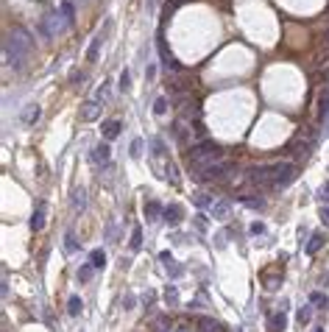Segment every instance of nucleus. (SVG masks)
Instances as JSON below:
<instances>
[{
	"instance_id": "nucleus-23",
	"label": "nucleus",
	"mask_w": 329,
	"mask_h": 332,
	"mask_svg": "<svg viewBox=\"0 0 329 332\" xmlns=\"http://www.w3.org/2000/svg\"><path fill=\"white\" fill-rule=\"evenodd\" d=\"M39 115H42L39 106H28V112H23V120L25 123H36V120H39Z\"/></svg>"
},
{
	"instance_id": "nucleus-38",
	"label": "nucleus",
	"mask_w": 329,
	"mask_h": 332,
	"mask_svg": "<svg viewBox=\"0 0 329 332\" xmlns=\"http://www.w3.org/2000/svg\"><path fill=\"white\" fill-rule=\"evenodd\" d=\"M310 301H313V304H327L324 293H310Z\"/></svg>"
},
{
	"instance_id": "nucleus-1",
	"label": "nucleus",
	"mask_w": 329,
	"mask_h": 332,
	"mask_svg": "<svg viewBox=\"0 0 329 332\" xmlns=\"http://www.w3.org/2000/svg\"><path fill=\"white\" fill-rule=\"evenodd\" d=\"M6 62H9V67H14V70H23L25 59H28V53H31V48H34V39H31V33L25 31V28H14V31L6 33Z\"/></svg>"
},
{
	"instance_id": "nucleus-4",
	"label": "nucleus",
	"mask_w": 329,
	"mask_h": 332,
	"mask_svg": "<svg viewBox=\"0 0 329 332\" xmlns=\"http://www.w3.org/2000/svg\"><path fill=\"white\" fill-rule=\"evenodd\" d=\"M67 25L70 22H67V17H64L62 11H47L45 17L39 20V33H42L45 39H53V36H59Z\"/></svg>"
},
{
	"instance_id": "nucleus-7",
	"label": "nucleus",
	"mask_w": 329,
	"mask_h": 332,
	"mask_svg": "<svg viewBox=\"0 0 329 332\" xmlns=\"http://www.w3.org/2000/svg\"><path fill=\"white\" fill-rule=\"evenodd\" d=\"M101 117V100H87L84 106H81V120L84 123H92Z\"/></svg>"
},
{
	"instance_id": "nucleus-15",
	"label": "nucleus",
	"mask_w": 329,
	"mask_h": 332,
	"mask_svg": "<svg viewBox=\"0 0 329 332\" xmlns=\"http://www.w3.org/2000/svg\"><path fill=\"white\" fill-rule=\"evenodd\" d=\"M84 207H87V193L84 190H73V210L81 212Z\"/></svg>"
},
{
	"instance_id": "nucleus-17",
	"label": "nucleus",
	"mask_w": 329,
	"mask_h": 332,
	"mask_svg": "<svg viewBox=\"0 0 329 332\" xmlns=\"http://www.w3.org/2000/svg\"><path fill=\"white\" fill-rule=\"evenodd\" d=\"M284 327H287L284 313H273V315H271V330H273V332H284Z\"/></svg>"
},
{
	"instance_id": "nucleus-8",
	"label": "nucleus",
	"mask_w": 329,
	"mask_h": 332,
	"mask_svg": "<svg viewBox=\"0 0 329 332\" xmlns=\"http://www.w3.org/2000/svg\"><path fill=\"white\" fill-rule=\"evenodd\" d=\"M109 159H112V148H109V143H101L95 151H92V162H95V165H109Z\"/></svg>"
},
{
	"instance_id": "nucleus-3",
	"label": "nucleus",
	"mask_w": 329,
	"mask_h": 332,
	"mask_svg": "<svg viewBox=\"0 0 329 332\" xmlns=\"http://www.w3.org/2000/svg\"><path fill=\"white\" fill-rule=\"evenodd\" d=\"M296 165L293 162H273L271 165V187L276 190H284V187H290L296 182Z\"/></svg>"
},
{
	"instance_id": "nucleus-27",
	"label": "nucleus",
	"mask_w": 329,
	"mask_h": 332,
	"mask_svg": "<svg viewBox=\"0 0 329 332\" xmlns=\"http://www.w3.org/2000/svg\"><path fill=\"white\" fill-rule=\"evenodd\" d=\"M92 271H95L92 266H81L78 274H76V277H78V282H90V279H92Z\"/></svg>"
},
{
	"instance_id": "nucleus-16",
	"label": "nucleus",
	"mask_w": 329,
	"mask_h": 332,
	"mask_svg": "<svg viewBox=\"0 0 329 332\" xmlns=\"http://www.w3.org/2000/svg\"><path fill=\"white\" fill-rule=\"evenodd\" d=\"M90 266L92 268H103V266H106V254H103V249L90 251Z\"/></svg>"
},
{
	"instance_id": "nucleus-24",
	"label": "nucleus",
	"mask_w": 329,
	"mask_h": 332,
	"mask_svg": "<svg viewBox=\"0 0 329 332\" xmlns=\"http://www.w3.org/2000/svg\"><path fill=\"white\" fill-rule=\"evenodd\" d=\"M243 204H246V207H251V210H262V207H265V201L257 199V196H246V199H243Z\"/></svg>"
},
{
	"instance_id": "nucleus-11",
	"label": "nucleus",
	"mask_w": 329,
	"mask_h": 332,
	"mask_svg": "<svg viewBox=\"0 0 329 332\" xmlns=\"http://www.w3.org/2000/svg\"><path fill=\"white\" fill-rule=\"evenodd\" d=\"M220 330V324L215 321V318H209V315H201L198 318V327H195V332H218Z\"/></svg>"
},
{
	"instance_id": "nucleus-36",
	"label": "nucleus",
	"mask_w": 329,
	"mask_h": 332,
	"mask_svg": "<svg viewBox=\"0 0 329 332\" xmlns=\"http://www.w3.org/2000/svg\"><path fill=\"white\" fill-rule=\"evenodd\" d=\"M318 201H324V204H329V182L321 187V193H318Z\"/></svg>"
},
{
	"instance_id": "nucleus-31",
	"label": "nucleus",
	"mask_w": 329,
	"mask_h": 332,
	"mask_svg": "<svg viewBox=\"0 0 329 332\" xmlns=\"http://www.w3.org/2000/svg\"><path fill=\"white\" fill-rule=\"evenodd\" d=\"M64 249H67V251H76V249H78V243H76V237H73V232H67V234H64Z\"/></svg>"
},
{
	"instance_id": "nucleus-42",
	"label": "nucleus",
	"mask_w": 329,
	"mask_h": 332,
	"mask_svg": "<svg viewBox=\"0 0 329 332\" xmlns=\"http://www.w3.org/2000/svg\"><path fill=\"white\" fill-rule=\"evenodd\" d=\"M321 218H324V223H327V226H329V207H327V210H324V212H321Z\"/></svg>"
},
{
	"instance_id": "nucleus-9",
	"label": "nucleus",
	"mask_w": 329,
	"mask_h": 332,
	"mask_svg": "<svg viewBox=\"0 0 329 332\" xmlns=\"http://www.w3.org/2000/svg\"><path fill=\"white\" fill-rule=\"evenodd\" d=\"M182 218H184V210L179 204H168V207H165V221L171 223V226H179Z\"/></svg>"
},
{
	"instance_id": "nucleus-35",
	"label": "nucleus",
	"mask_w": 329,
	"mask_h": 332,
	"mask_svg": "<svg viewBox=\"0 0 329 332\" xmlns=\"http://www.w3.org/2000/svg\"><path fill=\"white\" fill-rule=\"evenodd\" d=\"M109 98V84H101L98 87V95H95V100H106Z\"/></svg>"
},
{
	"instance_id": "nucleus-34",
	"label": "nucleus",
	"mask_w": 329,
	"mask_h": 332,
	"mask_svg": "<svg viewBox=\"0 0 329 332\" xmlns=\"http://www.w3.org/2000/svg\"><path fill=\"white\" fill-rule=\"evenodd\" d=\"M193 221H195V229L204 234V232H206V215H195Z\"/></svg>"
},
{
	"instance_id": "nucleus-40",
	"label": "nucleus",
	"mask_w": 329,
	"mask_h": 332,
	"mask_svg": "<svg viewBox=\"0 0 329 332\" xmlns=\"http://www.w3.org/2000/svg\"><path fill=\"white\" fill-rule=\"evenodd\" d=\"M154 76H157V67H154V65H148V70H145V78H148V81H154Z\"/></svg>"
},
{
	"instance_id": "nucleus-10",
	"label": "nucleus",
	"mask_w": 329,
	"mask_h": 332,
	"mask_svg": "<svg viewBox=\"0 0 329 332\" xmlns=\"http://www.w3.org/2000/svg\"><path fill=\"white\" fill-rule=\"evenodd\" d=\"M145 218H148V221H159V218H165V207H162L159 201H148V204H145Z\"/></svg>"
},
{
	"instance_id": "nucleus-43",
	"label": "nucleus",
	"mask_w": 329,
	"mask_h": 332,
	"mask_svg": "<svg viewBox=\"0 0 329 332\" xmlns=\"http://www.w3.org/2000/svg\"><path fill=\"white\" fill-rule=\"evenodd\" d=\"M176 332H190V327H187V324H179V327H176Z\"/></svg>"
},
{
	"instance_id": "nucleus-20",
	"label": "nucleus",
	"mask_w": 329,
	"mask_h": 332,
	"mask_svg": "<svg viewBox=\"0 0 329 332\" xmlns=\"http://www.w3.org/2000/svg\"><path fill=\"white\" fill-rule=\"evenodd\" d=\"M131 251H140V249H142V229H140V226H134V229H131Z\"/></svg>"
},
{
	"instance_id": "nucleus-41",
	"label": "nucleus",
	"mask_w": 329,
	"mask_h": 332,
	"mask_svg": "<svg viewBox=\"0 0 329 332\" xmlns=\"http://www.w3.org/2000/svg\"><path fill=\"white\" fill-rule=\"evenodd\" d=\"M159 260H162V263H173V260H171V251H162V254H159Z\"/></svg>"
},
{
	"instance_id": "nucleus-25",
	"label": "nucleus",
	"mask_w": 329,
	"mask_h": 332,
	"mask_svg": "<svg viewBox=\"0 0 329 332\" xmlns=\"http://www.w3.org/2000/svg\"><path fill=\"white\" fill-rule=\"evenodd\" d=\"M151 151H154V156H162L165 154V143H162V140H159V137H151Z\"/></svg>"
},
{
	"instance_id": "nucleus-13",
	"label": "nucleus",
	"mask_w": 329,
	"mask_h": 332,
	"mask_svg": "<svg viewBox=\"0 0 329 332\" xmlns=\"http://www.w3.org/2000/svg\"><path fill=\"white\" fill-rule=\"evenodd\" d=\"M229 204L226 201H215V204H212V215H215V221H226L229 218Z\"/></svg>"
},
{
	"instance_id": "nucleus-44",
	"label": "nucleus",
	"mask_w": 329,
	"mask_h": 332,
	"mask_svg": "<svg viewBox=\"0 0 329 332\" xmlns=\"http://www.w3.org/2000/svg\"><path fill=\"white\" fill-rule=\"evenodd\" d=\"M327 134H329V117H327Z\"/></svg>"
},
{
	"instance_id": "nucleus-33",
	"label": "nucleus",
	"mask_w": 329,
	"mask_h": 332,
	"mask_svg": "<svg viewBox=\"0 0 329 332\" xmlns=\"http://www.w3.org/2000/svg\"><path fill=\"white\" fill-rule=\"evenodd\" d=\"M142 156V140H134L131 143V159H140Z\"/></svg>"
},
{
	"instance_id": "nucleus-45",
	"label": "nucleus",
	"mask_w": 329,
	"mask_h": 332,
	"mask_svg": "<svg viewBox=\"0 0 329 332\" xmlns=\"http://www.w3.org/2000/svg\"><path fill=\"white\" fill-rule=\"evenodd\" d=\"M315 332H324V330H321V327H318V330H315Z\"/></svg>"
},
{
	"instance_id": "nucleus-29",
	"label": "nucleus",
	"mask_w": 329,
	"mask_h": 332,
	"mask_svg": "<svg viewBox=\"0 0 329 332\" xmlns=\"http://www.w3.org/2000/svg\"><path fill=\"white\" fill-rule=\"evenodd\" d=\"M310 318H313V307H310V304H304V307L298 310V321H301V324H307Z\"/></svg>"
},
{
	"instance_id": "nucleus-39",
	"label": "nucleus",
	"mask_w": 329,
	"mask_h": 332,
	"mask_svg": "<svg viewBox=\"0 0 329 332\" xmlns=\"http://www.w3.org/2000/svg\"><path fill=\"white\" fill-rule=\"evenodd\" d=\"M154 299H157V293H154V290H148V293H142V301H145V304H154Z\"/></svg>"
},
{
	"instance_id": "nucleus-37",
	"label": "nucleus",
	"mask_w": 329,
	"mask_h": 332,
	"mask_svg": "<svg viewBox=\"0 0 329 332\" xmlns=\"http://www.w3.org/2000/svg\"><path fill=\"white\" fill-rule=\"evenodd\" d=\"M251 234H265V223H262V221L251 223Z\"/></svg>"
},
{
	"instance_id": "nucleus-30",
	"label": "nucleus",
	"mask_w": 329,
	"mask_h": 332,
	"mask_svg": "<svg viewBox=\"0 0 329 332\" xmlns=\"http://www.w3.org/2000/svg\"><path fill=\"white\" fill-rule=\"evenodd\" d=\"M59 11L67 17V22H73V14H76V11H73V3H62V6H59Z\"/></svg>"
},
{
	"instance_id": "nucleus-5",
	"label": "nucleus",
	"mask_w": 329,
	"mask_h": 332,
	"mask_svg": "<svg viewBox=\"0 0 329 332\" xmlns=\"http://www.w3.org/2000/svg\"><path fill=\"white\" fill-rule=\"evenodd\" d=\"M232 170H235V162H232V159H220V162H215V165L206 167L198 179H204V182H223Z\"/></svg>"
},
{
	"instance_id": "nucleus-6",
	"label": "nucleus",
	"mask_w": 329,
	"mask_h": 332,
	"mask_svg": "<svg viewBox=\"0 0 329 332\" xmlns=\"http://www.w3.org/2000/svg\"><path fill=\"white\" fill-rule=\"evenodd\" d=\"M45 218H47V204H45V201H39V204H36V210H34V215H31V223H28V226H31L34 232H39V229H45Z\"/></svg>"
},
{
	"instance_id": "nucleus-22",
	"label": "nucleus",
	"mask_w": 329,
	"mask_h": 332,
	"mask_svg": "<svg viewBox=\"0 0 329 332\" xmlns=\"http://www.w3.org/2000/svg\"><path fill=\"white\" fill-rule=\"evenodd\" d=\"M81 307H84V304H81L78 296H70V299H67V313H70V315H78Z\"/></svg>"
},
{
	"instance_id": "nucleus-2",
	"label": "nucleus",
	"mask_w": 329,
	"mask_h": 332,
	"mask_svg": "<svg viewBox=\"0 0 329 332\" xmlns=\"http://www.w3.org/2000/svg\"><path fill=\"white\" fill-rule=\"evenodd\" d=\"M220 159H223V148L218 143H212V140H204V143L193 145V151H190V167H193L198 176H201L209 165L220 162Z\"/></svg>"
},
{
	"instance_id": "nucleus-19",
	"label": "nucleus",
	"mask_w": 329,
	"mask_h": 332,
	"mask_svg": "<svg viewBox=\"0 0 329 332\" xmlns=\"http://www.w3.org/2000/svg\"><path fill=\"white\" fill-rule=\"evenodd\" d=\"M193 201H195V207H201V210H206V207H212V204H215L209 193H195V196H193Z\"/></svg>"
},
{
	"instance_id": "nucleus-26",
	"label": "nucleus",
	"mask_w": 329,
	"mask_h": 332,
	"mask_svg": "<svg viewBox=\"0 0 329 332\" xmlns=\"http://www.w3.org/2000/svg\"><path fill=\"white\" fill-rule=\"evenodd\" d=\"M165 301H168L171 307H176V304H179V290L173 288V285H171L168 290H165Z\"/></svg>"
},
{
	"instance_id": "nucleus-14",
	"label": "nucleus",
	"mask_w": 329,
	"mask_h": 332,
	"mask_svg": "<svg viewBox=\"0 0 329 332\" xmlns=\"http://www.w3.org/2000/svg\"><path fill=\"white\" fill-rule=\"evenodd\" d=\"M101 45H103V33H98V36L92 39L90 50H87V62H95V59H98V53H101Z\"/></svg>"
},
{
	"instance_id": "nucleus-12",
	"label": "nucleus",
	"mask_w": 329,
	"mask_h": 332,
	"mask_svg": "<svg viewBox=\"0 0 329 332\" xmlns=\"http://www.w3.org/2000/svg\"><path fill=\"white\" fill-rule=\"evenodd\" d=\"M120 129H123L120 120H106L103 123V137H106V140H114V137L120 134Z\"/></svg>"
},
{
	"instance_id": "nucleus-28",
	"label": "nucleus",
	"mask_w": 329,
	"mask_h": 332,
	"mask_svg": "<svg viewBox=\"0 0 329 332\" xmlns=\"http://www.w3.org/2000/svg\"><path fill=\"white\" fill-rule=\"evenodd\" d=\"M165 112H168V98H157V100H154V115L162 117Z\"/></svg>"
},
{
	"instance_id": "nucleus-18",
	"label": "nucleus",
	"mask_w": 329,
	"mask_h": 332,
	"mask_svg": "<svg viewBox=\"0 0 329 332\" xmlns=\"http://www.w3.org/2000/svg\"><path fill=\"white\" fill-rule=\"evenodd\" d=\"M321 246H324V234H313V237H310V243L304 246V251H307V254H315Z\"/></svg>"
},
{
	"instance_id": "nucleus-32",
	"label": "nucleus",
	"mask_w": 329,
	"mask_h": 332,
	"mask_svg": "<svg viewBox=\"0 0 329 332\" xmlns=\"http://www.w3.org/2000/svg\"><path fill=\"white\" fill-rule=\"evenodd\" d=\"M128 87H131V73H128V70H123V73H120V89L125 92Z\"/></svg>"
},
{
	"instance_id": "nucleus-21",
	"label": "nucleus",
	"mask_w": 329,
	"mask_h": 332,
	"mask_svg": "<svg viewBox=\"0 0 329 332\" xmlns=\"http://www.w3.org/2000/svg\"><path fill=\"white\" fill-rule=\"evenodd\" d=\"M165 179H168L171 184H179V167L173 165V162H168V167H165Z\"/></svg>"
}]
</instances>
